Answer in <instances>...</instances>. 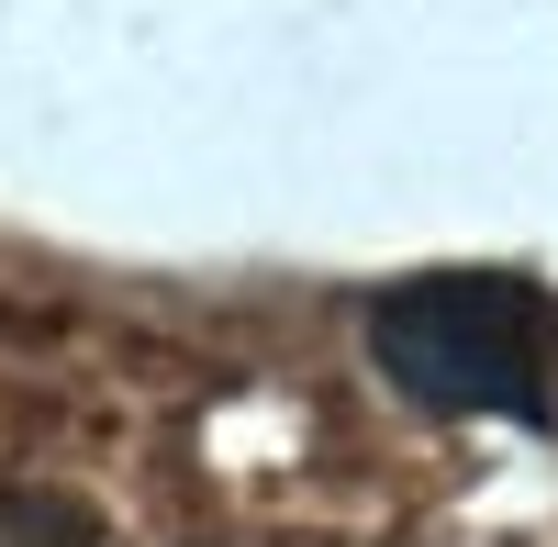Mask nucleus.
<instances>
[{"mask_svg": "<svg viewBox=\"0 0 558 547\" xmlns=\"http://www.w3.org/2000/svg\"><path fill=\"white\" fill-rule=\"evenodd\" d=\"M368 357L425 414H514L547 425V302L492 268H436L368 302Z\"/></svg>", "mask_w": 558, "mask_h": 547, "instance_id": "1", "label": "nucleus"}, {"mask_svg": "<svg viewBox=\"0 0 558 547\" xmlns=\"http://www.w3.org/2000/svg\"><path fill=\"white\" fill-rule=\"evenodd\" d=\"M0 547H112L78 491H0Z\"/></svg>", "mask_w": 558, "mask_h": 547, "instance_id": "2", "label": "nucleus"}]
</instances>
